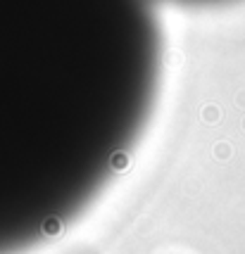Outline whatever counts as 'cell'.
<instances>
[{
    "label": "cell",
    "instance_id": "cell-1",
    "mask_svg": "<svg viewBox=\"0 0 245 254\" xmlns=\"http://www.w3.org/2000/svg\"><path fill=\"white\" fill-rule=\"evenodd\" d=\"M160 69L153 0H0V254L50 243L110 186Z\"/></svg>",
    "mask_w": 245,
    "mask_h": 254
}]
</instances>
